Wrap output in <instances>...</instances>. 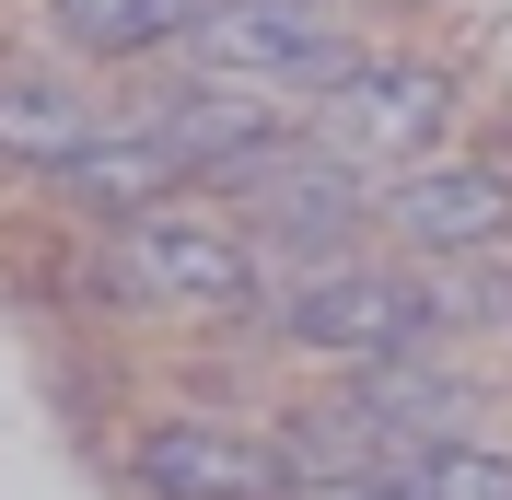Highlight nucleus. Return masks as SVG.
Here are the masks:
<instances>
[{"label":"nucleus","mask_w":512,"mask_h":500,"mask_svg":"<svg viewBox=\"0 0 512 500\" xmlns=\"http://www.w3.org/2000/svg\"><path fill=\"white\" fill-rule=\"evenodd\" d=\"M94 105L70 94L59 70H0V163H24V175H59L82 140H94Z\"/></svg>","instance_id":"9d476101"},{"label":"nucleus","mask_w":512,"mask_h":500,"mask_svg":"<svg viewBox=\"0 0 512 500\" xmlns=\"http://www.w3.org/2000/svg\"><path fill=\"white\" fill-rule=\"evenodd\" d=\"M59 187L128 221V210H163V187H175V152L152 140V117H128V128H94V140L59 163Z\"/></svg>","instance_id":"9b49d317"},{"label":"nucleus","mask_w":512,"mask_h":500,"mask_svg":"<svg viewBox=\"0 0 512 500\" xmlns=\"http://www.w3.org/2000/svg\"><path fill=\"white\" fill-rule=\"evenodd\" d=\"M396 477H408L419 500H512V454H489V442H408L396 454Z\"/></svg>","instance_id":"ddd939ff"},{"label":"nucleus","mask_w":512,"mask_h":500,"mask_svg":"<svg viewBox=\"0 0 512 500\" xmlns=\"http://www.w3.org/2000/svg\"><path fill=\"white\" fill-rule=\"evenodd\" d=\"M105 280L128 303H187V314H222V303H256V245L222 233L198 210H128L117 245H105Z\"/></svg>","instance_id":"7ed1b4c3"},{"label":"nucleus","mask_w":512,"mask_h":500,"mask_svg":"<svg viewBox=\"0 0 512 500\" xmlns=\"http://www.w3.org/2000/svg\"><path fill=\"white\" fill-rule=\"evenodd\" d=\"M152 140L175 152V175H256L268 152H291V117L268 94H233V82H175L152 105Z\"/></svg>","instance_id":"0eeeda50"},{"label":"nucleus","mask_w":512,"mask_h":500,"mask_svg":"<svg viewBox=\"0 0 512 500\" xmlns=\"http://www.w3.org/2000/svg\"><path fill=\"white\" fill-rule=\"evenodd\" d=\"M315 12H326V0H315Z\"/></svg>","instance_id":"2eb2a0df"},{"label":"nucleus","mask_w":512,"mask_h":500,"mask_svg":"<svg viewBox=\"0 0 512 500\" xmlns=\"http://www.w3.org/2000/svg\"><path fill=\"white\" fill-rule=\"evenodd\" d=\"M128 477L152 500H291L280 442L222 431V419H163V431H140L128 442Z\"/></svg>","instance_id":"423d86ee"},{"label":"nucleus","mask_w":512,"mask_h":500,"mask_svg":"<svg viewBox=\"0 0 512 500\" xmlns=\"http://www.w3.org/2000/svg\"><path fill=\"white\" fill-rule=\"evenodd\" d=\"M350 407L373 419V431H396V442H454L466 419H478V384L431 373V349H419V361H361Z\"/></svg>","instance_id":"1a4fd4ad"},{"label":"nucleus","mask_w":512,"mask_h":500,"mask_svg":"<svg viewBox=\"0 0 512 500\" xmlns=\"http://www.w3.org/2000/svg\"><path fill=\"white\" fill-rule=\"evenodd\" d=\"M443 117H454V82L431 59H361L350 82L326 94V140L350 163H431Z\"/></svg>","instance_id":"20e7f679"},{"label":"nucleus","mask_w":512,"mask_h":500,"mask_svg":"<svg viewBox=\"0 0 512 500\" xmlns=\"http://www.w3.org/2000/svg\"><path fill=\"white\" fill-rule=\"evenodd\" d=\"M291 500H419V489H408L396 466H384V477H303Z\"/></svg>","instance_id":"4468645a"},{"label":"nucleus","mask_w":512,"mask_h":500,"mask_svg":"<svg viewBox=\"0 0 512 500\" xmlns=\"http://www.w3.org/2000/svg\"><path fill=\"white\" fill-rule=\"evenodd\" d=\"M233 187H245V210H256V233H268V245H303L315 268L350 245V233H361V210H373L361 163H350V152H326V140H315V152L291 140V152H268L256 175H233Z\"/></svg>","instance_id":"39448f33"},{"label":"nucleus","mask_w":512,"mask_h":500,"mask_svg":"<svg viewBox=\"0 0 512 500\" xmlns=\"http://www.w3.org/2000/svg\"><path fill=\"white\" fill-rule=\"evenodd\" d=\"M187 24H198V0H59V35L94 47V59H140V47H163Z\"/></svg>","instance_id":"f8f14e48"},{"label":"nucleus","mask_w":512,"mask_h":500,"mask_svg":"<svg viewBox=\"0 0 512 500\" xmlns=\"http://www.w3.org/2000/svg\"><path fill=\"white\" fill-rule=\"evenodd\" d=\"M384 221L408 233L419 256H478L512 233V175L501 163H408L384 187Z\"/></svg>","instance_id":"6e6552de"},{"label":"nucleus","mask_w":512,"mask_h":500,"mask_svg":"<svg viewBox=\"0 0 512 500\" xmlns=\"http://www.w3.org/2000/svg\"><path fill=\"white\" fill-rule=\"evenodd\" d=\"M280 338L291 349H338V361H419V349L443 338V314H431L419 280H396V268L326 256V268H303L280 291Z\"/></svg>","instance_id":"f03ea898"},{"label":"nucleus","mask_w":512,"mask_h":500,"mask_svg":"<svg viewBox=\"0 0 512 500\" xmlns=\"http://www.w3.org/2000/svg\"><path fill=\"white\" fill-rule=\"evenodd\" d=\"M175 47H187V82H233V94H338L361 70V47L315 0H198Z\"/></svg>","instance_id":"f257e3e1"}]
</instances>
